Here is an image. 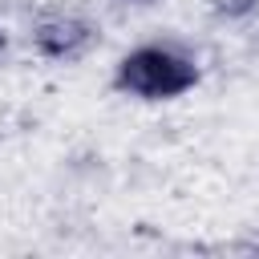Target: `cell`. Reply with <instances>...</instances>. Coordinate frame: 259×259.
I'll use <instances>...</instances> for the list:
<instances>
[{"mask_svg": "<svg viewBox=\"0 0 259 259\" xmlns=\"http://www.w3.org/2000/svg\"><path fill=\"white\" fill-rule=\"evenodd\" d=\"M198 85V65L166 45H142L125 53L113 69V89L146 101H170Z\"/></svg>", "mask_w": 259, "mask_h": 259, "instance_id": "obj_1", "label": "cell"}, {"mask_svg": "<svg viewBox=\"0 0 259 259\" xmlns=\"http://www.w3.org/2000/svg\"><path fill=\"white\" fill-rule=\"evenodd\" d=\"M255 8H259V0H214V12L219 16H247Z\"/></svg>", "mask_w": 259, "mask_h": 259, "instance_id": "obj_3", "label": "cell"}, {"mask_svg": "<svg viewBox=\"0 0 259 259\" xmlns=\"http://www.w3.org/2000/svg\"><path fill=\"white\" fill-rule=\"evenodd\" d=\"M93 40H97V28L85 16H69V12L45 16L32 28V45L49 61H77V57H85L93 49Z\"/></svg>", "mask_w": 259, "mask_h": 259, "instance_id": "obj_2", "label": "cell"}, {"mask_svg": "<svg viewBox=\"0 0 259 259\" xmlns=\"http://www.w3.org/2000/svg\"><path fill=\"white\" fill-rule=\"evenodd\" d=\"M0 49H4V32H0Z\"/></svg>", "mask_w": 259, "mask_h": 259, "instance_id": "obj_4", "label": "cell"}]
</instances>
